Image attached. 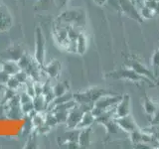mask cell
<instances>
[{
    "mask_svg": "<svg viewBox=\"0 0 159 149\" xmlns=\"http://www.w3.org/2000/svg\"><path fill=\"white\" fill-rule=\"evenodd\" d=\"M118 1H119V6H120V10L122 12H124L130 18L136 20V21L139 22L141 21L142 18L140 16V13H139L138 7L134 3L133 0H118Z\"/></svg>",
    "mask_w": 159,
    "mask_h": 149,
    "instance_id": "6da1fadb",
    "label": "cell"
},
{
    "mask_svg": "<svg viewBox=\"0 0 159 149\" xmlns=\"http://www.w3.org/2000/svg\"><path fill=\"white\" fill-rule=\"evenodd\" d=\"M122 97L120 96H113V94H107L99 97L98 101L94 102V106L102 108V111H107L116 106Z\"/></svg>",
    "mask_w": 159,
    "mask_h": 149,
    "instance_id": "7a4b0ae2",
    "label": "cell"
},
{
    "mask_svg": "<svg viewBox=\"0 0 159 149\" xmlns=\"http://www.w3.org/2000/svg\"><path fill=\"white\" fill-rule=\"evenodd\" d=\"M45 57V39L41 29H37L36 31V51H35V60L39 65L44 64Z\"/></svg>",
    "mask_w": 159,
    "mask_h": 149,
    "instance_id": "3957f363",
    "label": "cell"
},
{
    "mask_svg": "<svg viewBox=\"0 0 159 149\" xmlns=\"http://www.w3.org/2000/svg\"><path fill=\"white\" fill-rule=\"evenodd\" d=\"M84 112L82 111V108L79 106V104H77L76 106H74L73 108L70 109L69 115L67 118V127L69 129H74L77 128L79 122L81 121V119L83 117V114Z\"/></svg>",
    "mask_w": 159,
    "mask_h": 149,
    "instance_id": "277c9868",
    "label": "cell"
},
{
    "mask_svg": "<svg viewBox=\"0 0 159 149\" xmlns=\"http://www.w3.org/2000/svg\"><path fill=\"white\" fill-rule=\"evenodd\" d=\"M130 111V98L128 94H125L121 97L119 102L116 106V117H121L129 114Z\"/></svg>",
    "mask_w": 159,
    "mask_h": 149,
    "instance_id": "5b68a950",
    "label": "cell"
},
{
    "mask_svg": "<svg viewBox=\"0 0 159 149\" xmlns=\"http://www.w3.org/2000/svg\"><path fill=\"white\" fill-rule=\"evenodd\" d=\"M116 120L118 123L119 127H120L121 130H124L126 132H132L133 130L137 129L135 122L133 121V119L128 115L125 116H121V117H116Z\"/></svg>",
    "mask_w": 159,
    "mask_h": 149,
    "instance_id": "8992f818",
    "label": "cell"
},
{
    "mask_svg": "<svg viewBox=\"0 0 159 149\" xmlns=\"http://www.w3.org/2000/svg\"><path fill=\"white\" fill-rule=\"evenodd\" d=\"M111 76L117 79H127L130 81H140L143 79L142 76L138 74L135 71H133L132 69H127V70H120V71L114 72L111 74Z\"/></svg>",
    "mask_w": 159,
    "mask_h": 149,
    "instance_id": "52a82bcc",
    "label": "cell"
},
{
    "mask_svg": "<svg viewBox=\"0 0 159 149\" xmlns=\"http://www.w3.org/2000/svg\"><path fill=\"white\" fill-rule=\"evenodd\" d=\"M131 69L133 71H135L138 74H140L142 77H145L149 79H152V81H155V79H154V76L152 74V73L149 71L148 69L145 68V66H143L141 63L139 62H136V61H133L131 63Z\"/></svg>",
    "mask_w": 159,
    "mask_h": 149,
    "instance_id": "ba28073f",
    "label": "cell"
},
{
    "mask_svg": "<svg viewBox=\"0 0 159 149\" xmlns=\"http://www.w3.org/2000/svg\"><path fill=\"white\" fill-rule=\"evenodd\" d=\"M33 106H34V111L36 112H44L47 111L48 102H46L43 94H39V96H35L32 99Z\"/></svg>",
    "mask_w": 159,
    "mask_h": 149,
    "instance_id": "9c48e42d",
    "label": "cell"
},
{
    "mask_svg": "<svg viewBox=\"0 0 159 149\" xmlns=\"http://www.w3.org/2000/svg\"><path fill=\"white\" fill-rule=\"evenodd\" d=\"M60 71H61V64L57 60H54L48 64V66L45 67V72L48 74L50 78H57L60 74Z\"/></svg>",
    "mask_w": 159,
    "mask_h": 149,
    "instance_id": "30bf717a",
    "label": "cell"
},
{
    "mask_svg": "<svg viewBox=\"0 0 159 149\" xmlns=\"http://www.w3.org/2000/svg\"><path fill=\"white\" fill-rule=\"evenodd\" d=\"M2 70L9 74L10 76H15L21 70V68L19 67L18 62L14 61V60H10V61H6L2 64Z\"/></svg>",
    "mask_w": 159,
    "mask_h": 149,
    "instance_id": "8fae6325",
    "label": "cell"
},
{
    "mask_svg": "<svg viewBox=\"0 0 159 149\" xmlns=\"http://www.w3.org/2000/svg\"><path fill=\"white\" fill-rule=\"evenodd\" d=\"M91 127L83 128L80 129V134H79V139L78 142L80 144V146L87 147L89 145V139H91Z\"/></svg>",
    "mask_w": 159,
    "mask_h": 149,
    "instance_id": "7c38bea8",
    "label": "cell"
},
{
    "mask_svg": "<svg viewBox=\"0 0 159 149\" xmlns=\"http://www.w3.org/2000/svg\"><path fill=\"white\" fill-rule=\"evenodd\" d=\"M96 121V117L93 116V114L92 111H87L83 114V117L81 119V121L79 122L77 128L78 129H83V128H87L89 127L92 124Z\"/></svg>",
    "mask_w": 159,
    "mask_h": 149,
    "instance_id": "4fadbf2b",
    "label": "cell"
},
{
    "mask_svg": "<svg viewBox=\"0 0 159 149\" xmlns=\"http://www.w3.org/2000/svg\"><path fill=\"white\" fill-rule=\"evenodd\" d=\"M11 25V18L8 11L0 6V30H6Z\"/></svg>",
    "mask_w": 159,
    "mask_h": 149,
    "instance_id": "5bb4252c",
    "label": "cell"
},
{
    "mask_svg": "<svg viewBox=\"0 0 159 149\" xmlns=\"http://www.w3.org/2000/svg\"><path fill=\"white\" fill-rule=\"evenodd\" d=\"M103 125L106 126L107 131L109 134H117L119 132V130H120V127H119L118 123L116 122V118L111 119V120L107 121V123H104Z\"/></svg>",
    "mask_w": 159,
    "mask_h": 149,
    "instance_id": "9a60e30c",
    "label": "cell"
},
{
    "mask_svg": "<svg viewBox=\"0 0 159 149\" xmlns=\"http://www.w3.org/2000/svg\"><path fill=\"white\" fill-rule=\"evenodd\" d=\"M76 43H77V53L84 54L87 49V38L83 33L79 35Z\"/></svg>",
    "mask_w": 159,
    "mask_h": 149,
    "instance_id": "2e32d148",
    "label": "cell"
},
{
    "mask_svg": "<svg viewBox=\"0 0 159 149\" xmlns=\"http://www.w3.org/2000/svg\"><path fill=\"white\" fill-rule=\"evenodd\" d=\"M143 107H144V111H145V112L148 114V115H153V114L155 113V111H157V108H158L156 106V104L154 103L151 99H149L147 97L144 99Z\"/></svg>",
    "mask_w": 159,
    "mask_h": 149,
    "instance_id": "e0dca14e",
    "label": "cell"
},
{
    "mask_svg": "<svg viewBox=\"0 0 159 149\" xmlns=\"http://www.w3.org/2000/svg\"><path fill=\"white\" fill-rule=\"evenodd\" d=\"M72 99H74V96L72 93H64L62 94V96H59V97H56L54 98V101L52 102H50V103H52L53 106H57V104H61V103H65V102H70V101H72Z\"/></svg>",
    "mask_w": 159,
    "mask_h": 149,
    "instance_id": "ac0fdd59",
    "label": "cell"
},
{
    "mask_svg": "<svg viewBox=\"0 0 159 149\" xmlns=\"http://www.w3.org/2000/svg\"><path fill=\"white\" fill-rule=\"evenodd\" d=\"M68 84L67 83H58L56 86L53 87V91L55 93V97L62 96V94L66 93V92L68 91Z\"/></svg>",
    "mask_w": 159,
    "mask_h": 149,
    "instance_id": "d6986e66",
    "label": "cell"
},
{
    "mask_svg": "<svg viewBox=\"0 0 159 149\" xmlns=\"http://www.w3.org/2000/svg\"><path fill=\"white\" fill-rule=\"evenodd\" d=\"M139 10V13H140V16L141 18H145V19H148V18H151L153 15H154V11L152 9L148 8L147 6H145V5H142V6H140L138 8Z\"/></svg>",
    "mask_w": 159,
    "mask_h": 149,
    "instance_id": "ffe728a7",
    "label": "cell"
},
{
    "mask_svg": "<svg viewBox=\"0 0 159 149\" xmlns=\"http://www.w3.org/2000/svg\"><path fill=\"white\" fill-rule=\"evenodd\" d=\"M32 123L34 126L36 127H39L43 125L45 123V116L43 115V112H36L33 115V118H32Z\"/></svg>",
    "mask_w": 159,
    "mask_h": 149,
    "instance_id": "44dd1931",
    "label": "cell"
},
{
    "mask_svg": "<svg viewBox=\"0 0 159 149\" xmlns=\"http://www.w3.org/2000/svg\"><path fill=\"white\" fill-rule=\"evenodd\" d=\"M23 84L20 83L18 79H16V77L15 76H10L9 79H8V82H7V87L9 88H11V89H14V91H16V89H18L20 87L22 86Z\"/></svg>",
    "mask_w": 159,
    "mask_h": 149,
    "instance_id": "7402d4cb",
    "label": "cell"
},
{
    "mask_svg": "<svg viewBox=\"0 0 159 149\" xmlns=\"http://www.w3.org/2000/svg\"><path fill=\"white\" fill-rule=\"evenodd\" d=\"M20 106H21V109L23 113H31V111H34V106H33L32 101L25 102V103H21Z\"/></svg>",
    "mask_w": 159,
    "mask_h": 149,
    "instance_id": "603a6c76",
    "label": "cell"
},
{
    "mask_svg": "<svg viewBox=\"0 0 159 149\" xmlns=\"http://www.w3.org/2000/svg\"><path fill=\"white\" fill-rule=\"evenodd\" d=\"M107 3L111 7L112 10H120L118 0H107Z\"/></svg>",
    "mask_w": 159,
    "mask_h": 149,
    "instance_id": "cb8c5ba5",
    "label": "cell"
},
{
    "mask_svg": "<svg viewBox=\"0 0 159 149\" xmlns=\"http://www.w3.org/2000/svg\"><path fill=\"white\" fill-rule=\"evenodd\" d=\"M152 120H151V124L152 125H157L159 124V108H157V111H155V113L152 115Z\"/></svg>",
    "mask_w": 159,
    "mask_h": 149,
    "instance_id": "d4e9b609",
    "label": "cell"
},
{
    "mask_svg": "<svg viewBox=\"0 0 159 149\" xmlns=\"http://www.w3.org/2000/svg\"><path fill=\"white\" fill-rule=\"evenodd\" d=\"M153 66L156 69L159 68V50L154 54V56H153Z\"/></svg>",
    "mask_w": 159,
    "mask_h": 149,
    "instance_id": "484cf974",
    "label": "cell"
},
{
    "mask_svg": "<svg viewBox=\"0 0 159 149\" xmlns=\"http://www.w3.org/2000/svg\"><path fill=\"white\" fill-rule=\"evenodd\" d=\"M133 1H134V3L136 4V6L139 8L140 6H142V5H143V3H144V1H145V0H133Z\"/></svg>",
    "mask_w": 159,
    "mask_h": 149,
    "instance_id": "4316f807",
    "label": "cell"
},
{
    "mask_svg": "<svg viewBox=\"0 0 159 149\" xmlns=\"http://www.w3.org/2000/svg\"><path fill=\"white\" fill-rule=\"evenodd\" d=\"M98 5H103L104 3H107V0H93Z\"/></svg>",
    "mask_w": 159,
    "mask_h": 149,
    "instance_id": "83f0119b",
    "label": "cell"
},
{
    "mask_svg": "<svg viewBox=\"0 0 159 149\" xmlns=\"http://www.w3.org/2000/svg\"><path fill=\"white\" fill-rule=\"evenodd\" d=\"M154 15H159V2H157V5L154 9Z\"/></svg>",
    "mask_w": 159,
    "mask_h": 149,
    "instance_id": "f1b7e54d",
    "label": "cell"
},
{
    "mask_svg": "<svg viewBox=\"0 0 159 149\" xmlns=\"http://www.w3.org/2000/svg\"><path fill=\"white\" fill-rule=\"evenodd\" d=\"M154 126H155L156 129H158V130H159V124H157V125H154Z\"/></svg>",
    "mask_w": 159,
    "mask_h": 149,
    "instance_id": "f546056e",
    "label": "cell"
},
{
    "mask_svg": "<svg viewBox=\"0 0 159 149\" xmlns=\"http://www.w3.org/2000/svg\"><path fill=\"white\" fill-rule=\"evenodd\" d=\"M154 1H156V2H159V0H154Z\"/></svg>",
    "mask_w": 159,
    "mask_h": 149,
    "instance_id": "4dcf8cb0",
    "label": "cell"
}]
</instances>
